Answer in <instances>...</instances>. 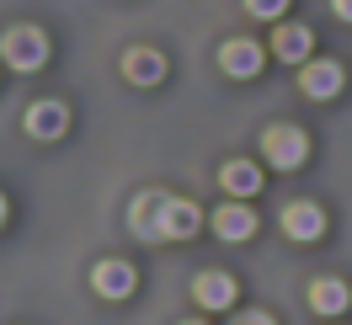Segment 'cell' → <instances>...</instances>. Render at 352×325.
<instances>
[{
  "label": "cell",
  "instance_id": "8",
  "mask_svg": "<svg viewBox=\"0 0 352 325\" xmlns=\"http://www.w3.org/2000/svg\"><path fill=\"white\" fill-rule=\"evenodd\" d=\"M283 235L288 240H320V235H326L320 203H288V208H283Z\"/></svg>",
  "mask_w": 352,
  "mask_h": 325
},
{
  "label": "cell",
  "instance_id": "11",
  "mask_svg": "<svg viewBox=\"0 0 352 325\" xmlns=\"http://www.w3.org/2000/svg\"><path fill=\"white\" fill-rule=\"evenodd\" d=\"M123 75H129V86H160L166 59H160L155 48H129V54H123Z\"/></svg>",
  "mask_w": 352,
  "mask_h": 325
},
{
  "label": "cell",
  "instance_id": "13",
  "mask_svg": "<svg viewBox=\"0 0 352 325\" xmlns=\"http://www.w3.org/2000/svg\"><path fill=\"white\" fill-rule=\"evenodd\" d=\"M309 304H315L320 315H342V309L352 304V288L342 278H315L309 282Z\"/></svg>",
  "mask_w": 352,
  "mask_h": 325
},
{
  "label": "cell",
  "instance_id": "6",
  "mask_svg": "<svg viewBox=\"0 0 352 325\" xmlns=\"http://www.w3.org/2000/svg\"><path fill=\"white\" fill-rule=\"evenodd\" d=\"M133 267L129 261H118V256H107V261H96V272H91V288L102 293V299H129L133 293Z\"/></svg>",
  "mask_w": 352,
  "mask_h": 325
},
{
  "label": "cell",
  "instance_id": "17",
  "mask_svg": "<svg viewBox=\"0 0 352 325\" xmlns=\"http://www.w3.org/2000/svg\"><path fill=\"white\" fill-rule=\"evenodd\" d=\"M235 325H278V320H272L267 309H251V315H241V320H235Z\"/></svg>",
  "mask_w": 352,
  "mask_h": 325
},
{
  "label": "cell",
  "instance_id": "16",
  "mask_svg": "<svg viewBox=\"0 0 352 325\" xmlns=\"http://www.w3.org/2000/svg\"><path fill=\"white\" fill-rule=\"evenodd\" d=\"M283 5H288V0H245V11H251V16H272V22L283 16Z\"/></svg>",
  "mask_w": 352,
  "mask_h": 325
},
{
  "label": "cell",
  "instance_id": "5",
  "mask_svg": "<svg viewBox=\"0 0 352 325\" xmlns=\"http://www.w3.org/2000/svg\"><path fill=\"white\" fill-rule=\"evenodd\" d=\"M203 229V214L198 203H187V197H166V208H160V235L166 240H187Z\"/></svg>",
  "mask_w": 352,
  "mask_h": 325
},
{
  "label": "cell",
  "instance_id": "9",
  "mask_svg": "<svg viewBox=\"0 0 352 325\" xmlns=\"http://www.w3.org/2000/svg\"><path fill=\"white\" fill-rule=\"evenodd\" d=\"M214 235L219 240H251L256 235V214L245 203H224V208H214Z\"/></svg>",
  "mask_w": 352,
  "mask_h": 325
},
{
  "label": "cell",
  "instance_id": "18",
  "mask_svg": "<svg viewBox=\"0 0 352 325\" xmlns=\"http://www.w3.org/2000/svg\"><path fill=\"white\" fill-rule=\"evenodd\" d=\"M331 11H336L342 22H352V0H331Z\"/></svg>",
  "mask_w": 352,
  "mask_h": 325
},
{
  "label": "cell",
  "instance_id": "20",
  "mask_svg": "<svg viewBox=\"0 0 352 325\" xmlns=\"http://www.w3.org/2000/svg\"><path fill=\"white\" fill-rule=\"evenodd\" d=\"M182 325H203V320H182Z\"/></svg>",
  "mask_w": 352,
  "mask_h": 325
},
{
  "label": "cell",
  "instance_id": "15",
  "mask_svg": "<svg viewBox=\"0 0 352 325\" xmlns=\"http://www.w3.org/2000/svg\"><path fill=\"white\" fill-rule=\"evenodd\" d=\"M160 208H166V192H144L139 203H133V229L139 235H160Z\"/></svg>",
  "mask_w": 352,
  "mask_h": 325
},
{
  "label": "cell",
  "instance_id": "12",
  "mask_svg": "<svg viewBox=\"0 0 352 325\" xmlns=\"http://www.w3.org/2000/svg\"><path fill=\"white\" fill-rule=\"evenodd\" d=\"M65 128H69V112L59 102H32L27 107V133L32 139H59Z\"/></svg>",
  "mask_w": 352,
  "mask_h": 325
},
{
  "label": "cell",
  "instance_id": "14",
  "mask_svg": "<svg viewBox=\"0 0 352 325\" xmlns=\"http://www.w3.org/2000/svg\"><path fill=\"white\" fill-rule=\"evenodd\" d=\"M219 181H224V192H235V197H256L262 192V171L251 166V160H230L219 171Z\"/></svg>",
  "mask_w": 352,
  "mask_h": 325
},
{
  "label": "cell",
  "instance_id": "7",
  "mask_svg": "<svg viewBox=\"0 0 352 325\" xmlns=\"http://www.w3.org/2000/svg\"><path fill=\"white\" fill-rule=\"evenodd\" d=\"M309 48H315V32L299 22H278V32H272V54L283 59V65H305Z\"/></svg>",
  "mask_w": 352,
  "mask_h": 325
},
{
  "label": "cell",
  "instance_id": "10",
  "mask_svg": "<svg viewBox=\"0 0 352 325\" xmlns=\"http://www.w3.org/2000/svg\"><path fill=\"white\" fill-rule=\"evenodd\" d=\"M192 299H198L203 309H230V304H235V278H230V272H198Z\"/></svg>",
  "mask_w": 352,
  "mask_h": 325
},
{
  "label": "cell",
  "instance_id": "2",
  "mask_svg": "<svg viewBox=\"0 0 352 325\" xmlns=\"http://www.w3.org/2000/svg\"><path fill=\"white\" fill-rule=\"evenodd\" d=\"M0 54H6V65L11 69H43L48 65V38L38 27H11L6 38H0Z\"/></svg>",
  "mask_w": 352,
  "mask_h": 325
},
{
  "label": "cell",
  "instance_id": "1",
  "mask_svg": "<svg viewBox=\"0 0 352 325\" xmlns=\"http://www.w3.org/2000/svg\"><path fill=\"white\" fill-rule=\"evenodd\" d=\"M262 155L278 171H299L305 155H309V139H305V128H294V123H272V128L262 133Z\"/></svg>",
  "mask_w": 352,
  "mask_h": 325
},
{
  "label": "cell",
  "instance_id": "19",
  "mask_svg": "<svg viewBox=\"0 0 352 325\" xmlns=\"http://www.w3.org/2000/svg\"><path fill=\"white\" fill-rule=\"evenodd\" d=\"M0 224H6V197H0Z\"/></svg>",
  "mask_w": 352,
  "mask_h": 325
},
{
  "label": "cell",
  "instance_id": "4",
  "mask_svg": "<svg viewBox=\"0 0 352 325\" xmlns=\"http://www.w3.org/2000/svg\"><path fill=\"white\" fill-rule=\"evenodd\" d=\"M299 86H305V96H315V102H331L336 91L347 86V69L336 65V59H315V65L299 69Z\"/></svg>",
  "mask_w": 352,
  "mask_h": 325
},
{
  "label": "cell",
  "instance_id": "3",
  "mask_svg": "<svg viewBox=\"0 0 352 325\" xmlns=\"http://www.w3.org/2000/svg\"><path fill=\"white\" fill-rule=\"evenodd\" d=\"M262 65H267V54H262V43H251V38H230V43L219 48V69L235 75V80L262 75Z\"/></svg>",
  "mask_w": 352,
  "mask_h": 325
}]
</instances>
